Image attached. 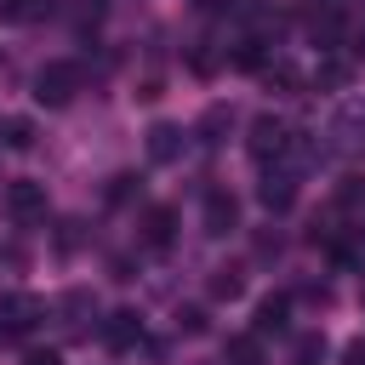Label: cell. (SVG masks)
Masks as SVG:
<instances>
[{
    "instance_id": "16",
    "label": "cell",
    "mask_w": 365,
    "mask_h": 365,
    "mask_svg": "<svg viewBox=\"0 0 365 365\" xmlns=\"http://www.w3.org/2000/svg\"><path fill=\"white\" fill-rule=\"evenodd\" d=\"M222 365H262V336H257V331H251V336H228Z\"/></svg>"
},
{
    "instance_id": "18",
    "label": "cell",
    "mask_w": 365,
    "mask_h": 365,
    "mask_svg": "<svg viewBox=\"0 0 365 365\" xmlns=\"http://www.w3.org/2000/svg\"><path fill=\"white\" fill-rule=\"evenodd\" d=\"M314 86H319V91H342V86H348V63H336V57H325V63L314 68Z\"/></svg>"
},
{
    "instance_id": "26",
    "label": "cell",
    "mask_w": 365,
    "mask_h": 365,
    "mask_svg": "<svg viewBox=\"0 0 365 365\" xmlns=\"http://www.w3.org/2000/svg\"><path fill=\"white\" fill-rule=\"evenodd\" d=\"M91 6H97V11H103V6H108V0H91Z\"/></svg>"
},
{
    "instance_id": "19",
    "label": "cell",
    "mask_w": 365,
    "mask_h": 365,
    "mask_svg": "<svg viewBox=\"0 0 365 365\" xmlns=\"http://www.w3.org/2000/svg\"><path fill=\"white\" fill-rule=\"evenodd\" d=\"M308 34H314L319 46H331V40L342 34V23H336V11H314V17H308Z\"/></svg>"
},
{
    "instance_id": "11",
    "label": "cell",
    "mask_w": 365,
    "mask_h": 365,
    "mask_svg": "<svg viewBox=\"0 0 365 365\" xmlns=\"http://www.w3.org/2000/svg\"><path fill=\"white\" fill-rule=\"evenodd\" d=\"M257 200H262L268 211H291V200H297V177H291V171H268L262 188H257Z\"/></svg>"
},
{
    "instance_id": "21",
    "label": "cell",
    "mask_w": 365,
    "mask_h": 365,
    "mask_svg": "<svg viewBox=\"0 0 365 365\" xmlns=\"http://www.w3.org/2000/svg\"><path fill=\"white\" fill-rule=\"evenodd\" d=\"M6 148H34V125L29 120H6Z\"/></svg>"
},
{
    "instance_id": "4",
    "label": "cell",
    "mask_w": 365,
    "mask_h": 365,
    "mask_svg": "<svg viewBox=\"0 0 365 365\" xmlns=\"http://www.w3.org/2000/svg\"><path fill=\"white\" fill-rule=\"evenodd\" d=\"M331 137H336V148H342V154H365V97H354V103H342V108H336Z\"/></svg>"
},
{
    "instance_id": "12",
    "label": "cell",
    "mask_w": 365,
    "mask_h": 365,
    "mask_svg": "<svg viewBox=\"0 0 365 365\" xmlns=\"http://www.w3.org/2000/svg\"><path fill=\"white\" fill-rule=\"evenodd\" d=\"M171 234H177V211L171 205H148L143 211V245H171Z\"/></svg>"
},
{
    "instance_id": "3",
    "label": "cell",
    "mask_w": 365,
    "mask_h": 365,
    "mask_svg": "<svg viewBox=\"0 0 365 365\" xmlns=\"http://www.w3.org/2000/svg\"><path fill=\"white\" fill-rule=\"evenodd\" d=\"M46 319V302L34 291H6L0 297V336H29Z\"/></svg>"
},
{
    "instance_id": "20",
    "label": "cell",
    "mask_w": 365,
    "mask_h": 365,
    "mask_svg": "<svg viewBox=\"0 0 365 365\" xmlns=\"http://www.w3.org/2000/svg\"><path fill=\"white\" fill-rule=\"evenodd\" d=\"M137 194H143V177H131V171H120V177L108 182V200H114V205H125V200H137Z\"/></svg>"
},
{
    "instance_id": "14",
    "label": "cell",
    "mask_w": 365,
    "mask_h": 365,
    "mask_svg": "<svg viewBox=\"0 0 365 365\" xmlns=\"http://www.w3.org/2000/svg\"><path fill=\"white\" fill-rule=\"evenodd\" d=\"M228 131H234V108H228V103H211V108L200 114V125H194L200 143H222Z\"/></svg>"
},
{
    "instance_id": "1",
    "label": "cell",
    "mask_w": 365,
    "mask_h": 365,
    "mask_svg": "<svg viewBox=\"0 0 365 365\" xmlns=\"http://www.w3.org/2000/svg\"><path fill=\"white\" fill-rule=\"evenodd\" d=\"M245 148H251V160H257V165H268V160H285V154L297 148V131H291L285 120L262 114V120H251V137H245Z\"/></svg>"
},
{
    "instance_id": "17",
    "label": "cell",
    "mask_w": 365,
    "mask_h": 365,
    "mask_svg": "<svg viewBox=\"0 0 365 365\" xmlns=\"http://www.w3.org/2000/svg\"><path fill=\"white\" fill-rule=\"evenodd\" d=\"M240 291H245V274L240 268H217L211 274V302H234Z\"/></svg>"
},
{
    "instance_id": "2",
    "label": "cell",
    "mask_w": 365,
    "mask_h": 365,
    "mask_svg": "<svg viewBox=\"0 0 365 365\" xmlns=\"http://www.w3.org/2000/svg\"><path fill=\"white\" fill-rule=\"evenodd\" d=\"M74 91H80V68H74V63H46V68L34 74V103H40V108H68Z\"/></svg>"
},
{
    "instance_id": "25",
    "label": "cell",
    "mask_w": 365,
    "mask_h": 365,
    "mask_svg": "<svg viewBox=\"0 0 365 365\" xmlns=\"http://www.w3.org/2000/svg\"><path fill=\"white\" fill-rule=\"evenodd\" d=\"M342 365H365V336H359V342H348V354H342Z\"/></svg>"
},
{
    "instance_id": "13",
    "label": "cell",
    "mask_w": 365,
    "mask_h": 365,
    "mask_svg": "<svg viewBox=\"0 0 365 365\" xmlns=\"http://www.w3.org/2000/svg\"><path fill=\"white\" fill-rule=\"evenodd\" d=\"M57 314H63V325L80 336V331L91 325V314H97V308H91V291H80V285H74V291H63V297H57Z\"/></svg>"
},
{
    "instance_id": "10",
    "label": "cell",
    "mask_w": 365,
    "mask_h": 365,
    "mask_svg": "<svg viewBox=\"0 0 365 365\" xmlns=\"http://www.w3.org/2000/svg\"><path fill=\"white\" fill-rule=\"evenodd\" d=\"M262 86H268V91H279V97H297L308 80H302V68H297V63L274 57V63H262Z\"/></svg>"
},
{
    "instance_id": "6",
    "label": "cell",
    "mask_w": 365,
    "mask_h": 365,
    "mask_svg": "<svg viewBox=\"0 0 365 365\" xmlns=\"http://www.w3.org/2000/svg\"><path fill=\"white\" fill-rule=\"evenodd\" d=\"M103 342H108L114 354H125V348H137V342H143V319H137L131 308H114V314L103 319Z\"/></svg>"
},
{
    "instance_id": "15",
    "label": "cell",
    "mask_w": 365,
    "mask_h": 365,
    "mask_svg": "<svg viewBox=\"0 0 365 365\" xmlns=\"http://www.w3.org/2000/svg\"><path fill=\"white\" fill-rule=\"evenodd\" d=\"M291 365H325V336L319 331H297L291 336Z\"/></svg>"
},
{
    "instance_id": "22",
    "label": "cell",
    "mask_w": 365,
    "mask_h": 365,
    "mask_svg": "<svg viewBox=\"0 0 365 365\" xmlns=\"http://www.w3.org/2000/svg\"><path fill=\"white\" fill-rule=\"evenodd\" d=\"M177 331H188V336H200V331H205V308H200V302H188V308H177Z\"/></svg>"
},
{
    "instance_id": "24",
    "label": "cell",
    "mask_w": 365,
    "mask_h": 365,
    "mask_svg": "<svg viewBox=\"0 0 365 365\" xmlns=\"http://www.w3.org/2000/svg\"><path fill=\"white\" fill-rule=\"evenodd\" d=\"M23 365H63V359H57V348H29Z\"/></svg>"
},
{
    "instance_id": "9",
    "label": "cell",
    "mask_w": 365,
    "mask_h": 365,
    "mask_svg": "<svg viewBox=\"0 0 365 365\" xmlns=\"http://www.w3.org/2000/svg\"><path fill=\"white\" fill-rule=\"evenodd\" d=\"M285 325H291V297H285V291L262 297V302H257V325H251V331H257V336H279Z\"/></svg>"
},
{
    "instance_id": "7",
    "label": "cell",
    "mask_w": 365,
    "mask_h": 365,
    "mask_svg": "<svg viewBox=\"0 0 365 365\" xmlns=\"http://www.w3.org/2000/svg\"><path fill=\"white\" fill-rule=\"evenodd\" d=\"M182 125H171V120H160V125H148V160L154 165H171V160H182Z\"/></svg>"
},
{
    "instance_id": "5",
    "label": "cell",
    "mask_w": 365,
    "mask_h": 365,
    "mask_svg": "<svg viewBox=\"0 0 365 365\" xmlns=\"http://www.w3.org/2000/svg\"><path fill=\"white\" fill-rule=\"evenodd\" d=\"M6 211H11L17 222H46V188L29 182V177L11 182V188H6Z\"/></svg>"
},
{
    "instance_id": "8",
    "label": "cell",
    "mask_w": 365,
    "mask_h": 365,
    "mask_svg": "<svg viewBox=\"0 0 365 365\" xmlns=\"http://www.w3.org/2000/svg\"><path fill=\"white\" fill-rule=\"evenodd\" d=\"M200 217H205V234H228V228H240V200H234V194H222V188H211Z\"/></svg>"
},
{
    "instance_id": "23",
    "label": "cell",
    "mask_w": 365,
    "mask_h": 365,
    "mask_svg": "<svg viewBox=\"0 0 365 365\" xmlns=\"http://www.w3.org/2000/svg\"><path fill=\"white\" fill-rule=\"evenodd\" d=\"M188 68H194V74H217V51H211V46L200 40V46L188 51Z\"/></svg>"
}]
</instances>
